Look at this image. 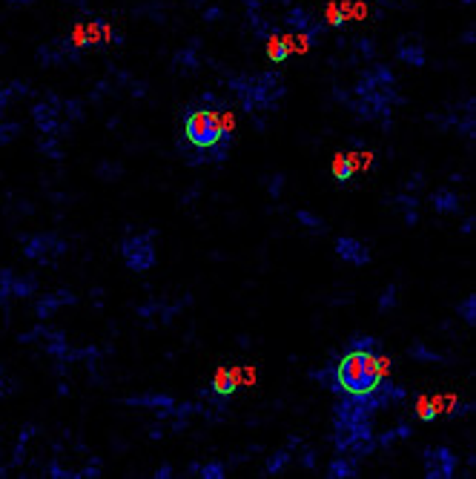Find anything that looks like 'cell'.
Wrapping results in <instances>:
<instances>
[{
	"instance_id": "cell-6",
	"label": "cell",
	"mask_w": 476,
	"mask_h": 479,
	"mask_svg": "<svg viewBox=\"0 0 476 479\" xmlns=\"http://www.w3.org/2000/svg\"><path fill=\"white\" fill-rule=\"evenodd\" d=\"M127 405L132 407H158L161 416H172L175 414V399L164 396V394H141V396H130Z\"/></svg>"
},
{
	"instance_id": "cell-10",
	"label": "cell",
	"mask_w": 476,
	"mask_h": 479,
	"mask_svg": "<svg viewBox=\"0 0 476 479\" xmlns=\"http://www.w3.org/2000/svg\"><path fill=\"white\" fill-rule=\"evenodd\" d=\"M327 476H330V479L359 476V465L353 462V459H347V456H336V459H333V462L327 465Z\"/></svg>"
},
{
	"instance_id": "cell-24",
	"label": "cell",
	"mask_w": 476,
	"mask_h": 479,
	"mask_svg": "<svg viewBox=\"0 0 476 479\" xmlns=\"http://www.w3.org/2000/svg\"><path fill=\"white\" fill-rule=\"evenodd\" d=\"M302 465H304V468H315V456H313V453H304Z\"/></svg>"
},
{
	"instance_id": "cell-13",
	"label": "cell",
	"mask_w": 476,
	"mask_h": 479,
	"mask_svg": "<svg viewBox=\"0 0 476 479\" xmlns=\"http://www.w3.org/2000/svg\"><path fill=\"white\" fill-rule=\"evenodd\" d=\"M290 465V451L287 448H281V451H276L270 459H267V465H264V471H267L270 476H276V473H281Z\"/></svg>"
},
{
	"instance_id": "cell-17",
	"label": "cell",
	"mask_w": 476,
	"mask_h": 479,
	"mask_svg": "<svg viewBox=\"0 0 476 479\" xmlns=\"http://www.w3.org/2000/svg\"><path fill=\"white\" fill-rule=\"evenodd\" d=\"M416 416H419V422H433V419L439 416L436 402H433V399H419V405H416Z\"/></svg>"
},
{
	"instance_id": "cell-20",
	"label": "cell",
	"mask_w": 476,
	"mask_h": 479,
	"mask_svg": "<svg viewBox=\"0 0 476 479\" xmlns=\"http://www.w3.org/2000/svg\"><path fill=\"white\" fill-rule=\"evenodd\" d=\"M396 301H399V287L391 285V287L382 293V298H379V310H382V313H391V310L396 307Z\"/></svg>"
},
{
	"instance_id": "cell-9",
	"label": "cell",
	"mask_w": 476,
	"mask_h": 479,
	"mask_svg": "<svg viewBox=\"0 0 476 479\" xmlns=\"http://www.w3.org/2000/svg\"><path fill=\"white\" fill-rule=\"evenodd\" d=\"M330 170H333V179H336L339 184H347L356 175V161L347 152H342V155H336V161H333Z\"/></svg>"
},
{
	"instance_id": "cell-11",
	"label": "cell",
	"mask_w": 476,
	"mask_h": 479,
	"mask_svg": "<svg viewBox=\"0 0 476 479\" xmlns=\"http://www.w3.org/2000/svg\"><path fill=\"white\" fill-rule=\"evenodd\" d=\"M290 52H293V43H290L287 38H270V43H267V55H270V61L284 63V61L290 58Z\"/></svg>"
},
{
	"instance_id": "cell-21",
	"label": "cell",
	"mask_w": 476,
	"mask_h": 479,
	"mask_svg": "<svg viewBox=\"0 0 476 479\" xmlns=\"http://www.w3.org/2000/svg\"><path fill=\"white\" fill-rule=\"evenodd\" d=\"M399 52H402V58H408V63H413V66L425 63V52H422V46H402Z\"/></svg>"
},
{
	"instance_id": "cell-7",
	"label": "cell",
	"mask_w": 476,
	"mask_h": 479,
	"mask_svg": "<svg viewBox=\"0 0 476 479\" xmlns=\"http://www.w3.org/2000/svg\"><path fill=\"white\" fill-rule=\"evenodd\" d=\"M431 204H433V210L439 212V216H451V212L459 210V195H456L453 190H436L431 195Z\"/></svg>"
},
{
	"instance_id": "cell-3",
	"label": "cell",
	"mask_w": 476,
	"mask_h": 479,
	"mask_svg": "<svg viewBox=\"0 0 476 479\" xmlns=\"http://www.w3.org/2000/svg\"><path fill=\"white\" fill-rule=\"evenodd\" d=\"M152 238H155V230H147L141 236H130L121 241V253L127 258L130 270L135 273H144L149 267H155V247H152Z\"/></svg>"
},
{
	"instance_id": "cell-22",
	"label": "cell",
	"mask_w": 476,
	"mask_h": 479,
	"mask_svg": "<svg viewBox=\"0 0 476 479\" xmlns=\"http://www.w3.org/2000/svg\"><path fill=\"white\" fill-rule=\"evenodd\" d=\"M284 175H281V172H276L273 175V179H270V184H267V190H270V195H273V198H281V190H284Z\"/></svg>"
},
{
	"instance_id": "cell-14",
	"label": "cell",
	"mask_w": 476,
	"mask_h": 479,
	"mask_svg": "<svg viewBox=\"0 0 476 479\" xmlns=\"http://www.w3.org/2000/svg\"><path fill=\"white\" fill-rule=\"evenodd\" d=\"M411 436V425H396L393 431H387V434H382L379 439H373L376 445H382V448H391L396 439H408Z\"/></svg>"
},
{
	"instance_id": "cell-19",
	"label": "cell",
	"mask_w": 476,
	"mask_h": 479,
	"mask_svg": "<svg viewBox=\"0 0 476 479\" xmlns=\"http://www.w3.org/2000/svg\"><path fill=\"white\" fill-rule=\"evenodd\" d=\"M198 476H204V479H224L227 476V468L218 462V459H213V462H207V465L198 468Z\"/></svg>"
},
{
	"instance_id": "cell-8",
	"label": "cell",
	"mask_w": 476,
	"mask_h": 479,
	"mask_svg": "<svg viewBox=\"0 0 476 479\" xmlns=\"http://www.w3.org/2000/svg\"><path fill=\"white\" fill-rule=\"evenodd\" d=\"M238 390V376H236V370H218L216 379H213V394L218 399H227V396H233Z\"/></svg>"
},
{
	"instance_id": "cell-16",
	"label": "cell",
	"mask_w": 476,
	"mask_h": 479,
	"mask_svg": "<svg viewBox=\"0 0 476 479\" xmlns=\"http://www.w3.org/2000/svg\"><path fill=\"white\" fill-rule=\"evenodd\" d=\"M456 313L462 316V322H465V325H473V322H476V296H473V293H468V296L459 301V307H456Z\"/></svg>"
},
{
	"instance_id": "cell-18",
	"label": "cell",
	"mask_w": 476,
	"mask_h": 479,
	"mask_svg": "<svg viewBox=\"0 0 476 479\" xmlns=\"http://www.w3.org/2000/svg\"><path fill=\"white\" fill-rule=\"evenodd\" d=\"M347 350H376L379 353V342L373 336H353V339L347 342Z\"/></svg>"
},
{
	"instance_id": "cell-2",
	"label": "cell",
	"mask_w": 476,
	"mask_h": 479,
	"mask_svg": "<svg viewBox=\"0 0 476 479\" xmlns=\"http://www.w3.org/2000/svg\"><path fill=\"white\" fill-rule=\"evenodd\" d=\"M184 135H187V144L192 150H227L230 144V130H224V123L216 112L209 110H187L184 115Z\"/></svg>"
},
{
	"instance_id": "cell-12",
	"label": "cell",
	"mask_w": 476,
	"mask_h": 479,
	"mask_svg": "<svg viewBox=\"0 0 476 479\" xmlns=\"http://www.w3.org/2000/svg\"><path fill=\"white\" fill-rule=\"evenodd\" d=\"M408 353H411V359H416V362H445L442 356H439V353H433V350H431L425 342H422V339H416V342L411 345Z\"/></svg>"
},
{
	"instance_id": "cell-23",
	"label": "cell",
	"mask_w": 476,
	"mask_h": 479,
	"mask_svg": "<svg viewBox=\"0 0 476 479\" xmlns=\"http://www.w3.org/2000/svg\"><path fill=\"white\" fill-rule=\"evenodd\" d=\"M169 476H172V465H167V462L155 471V479H169Z\"/></svg>"
},
{
	"instance_id": "cell-15",
	"label": "cell",
	"mask_w": 476,
	"mask_h": 479,
	"mask_svg": "<svg viewBox=\"0 0 476 479\" xmlns=\"http://www.w3.org/2000/svg\"><path fill=\"white\" fill-rule=\"evenodd\" d=\"M296 218H298V224H302V227H307V230H313V233H324V221L319 218V216H315V212H310V210H298L296 212Z\"/></svg>"
},
{
	"instance_id": "cell-4",
	"label": "cell",
	"mask_w": 476,
	"mask_h": 479,
	"mask_svg": "<svg viewBox=\"0 0 476 479\" xmlns=\"http://www.w3.org/2000/svg\"><path fill=\"white\" fill-rule=\"evenodd\" d=\"M456 471V456L448 448H431L425 453V476L428 479H451Z\"/></svg>"
},
{
	"instance_id": "cell-5",
	"label": "cell",
	"mask_w": 476,
	"mask_h": 479,
	"mask_svg": "<svg viewBox=\"0 0 476 479\" xmlns=\"http://www.w3.org/2000/svg\"><path fill=\"white\" fill-rule=\"evenodd\" d=\"M336 256L353 267H367L370 264V247L359 238H350V236H342L336 238Z\"/></svg>"
},
{
	"instance_id": "cell-1",
	"label": "cell",
	"mask_w": 476,
	"mask_h": 479,
	"mask_svg": "<svg viewBox=\"0 0 476 479\" xmlns=\"http://www.w3.org/2000/svg\"><path fill=\"white\" fill-rule=\"evenodd\" d=\"M333 370H336V385L344 394H370L384 374L376 350H347Z\"/></svg>"
}]
</instances>
